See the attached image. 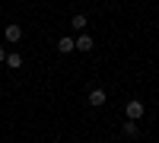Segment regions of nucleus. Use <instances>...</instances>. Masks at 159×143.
<instances>
[{
	"label": "nucleus",
	"mask_w": 159,
	"mask_h": 143,
	"mask_svg": "<svg viewBox=\"0 0 159 143\" xmlns=\"http://www.w3.org/2000/svg\"><path fill=\"white\" fill-rule=\"evenodd\" d=\"M3 38H7L10 45H16V42H22V25H19V22H10L7 29H3Z\"/></svg>",
	"instance_id": "20e7f679"
},
{
	"label": "nucleus",
	"mask_w": 159,
	"mask_h": 143,
	"mask_svg": "<svg viewBox=\"0 0 159 143\" xmlns=\"http://www.w3.org/2000/svg\"><path fill=\"white\" fill-rule=\"evenodd\" d=\"M121 131H124V137H137V134H140V127H137V121H124V124H121Z\"/></svg>",
	"instance_id": "6e6552de"
},
{
	"label": "nucleus",
	"mask_w": 159,
	"mask_h": 143,
	"mask_svg": "<svg viewBox=\"0 0 159 143\" xmlns=\"http://www.w3.org/2000/svg\"><path fill=\"white\" fill-rule=\"evenodd\" d=\"M57 51H61V54H73V51H76V42H73L70 35H64V38H57Z\"/></svg>",
	"instance_id": "39448f33"
},
{
	"label": "nucleus",
	"mask_w": 159,
	"mask_h": 143,
	"mask_svg": "<svg viewBox=\"0 0 159 143\" xmlns=\"http://www.w3.org/2000/svg\"><path fill=\"white\" fill-rule=\"evenodd\" d=\"M86 102H89V108H102L105 102H108V96H105V89H89V96H86Z\"/></svg>",
	"instance_id": "f03ea898"
},
{
	"label": "nucleus",
	"mask_w": 159,
	"mask_h": 143,
	"mask_svg": "<svg viewBox=\"0 0 159 143\" xmlns=\"http://www.w3.org/2000/svg\"><path fill=\"white\" fill-rule=\"evenodd\" d=\"M143 114H147V105H143L140 99H127V105H124V118H127V121H140Z\"/></svg>",
	"instance_id": "f257e3e1"
},
{
	"label": "nucleus",
	"mask_w": 159,
	"mask_h": 143,
	"mask_svg": "<svg viewBox=\"0 0 159 143\" xmlns=\"http://www.w3.org/2000/svg\"><path fill=\"white\" fill-rule=\"evenodd\" d=\"M73 42H76V51H80V54H89V51L96 48V42H92V35H86V32H80V35L73 38Z\"/></svg>",
	"instance_id": "7ed1b4c3"
},
{
	"label": "nucleus",
	"mask_w": 159,
	"mask_h": 143,
	"mask_svg": "<svg viewBox=\"0 0 159 143\" xmlns=\"http://www.w3.org/2000/svg\"><path fill=\"white\" fill-rule=\"evenodd\" d=\"M0 64H7V48H0Z\"/></svg>",
	"instance_id": "1a4fd4ad"
},
{
	"label": "nucleus",
	"mask_w": 159,
	"mask_h": 143,
	"mask_svg": "<svg viewBox=\"0 0 159 143\" xmlns=\"http://www.w3.org/2000/svg\"><path fill=\"white\" fill-rule=\"evenodd\" d=\"M70 25H73V29H76V32H83V29H86V25H89V19L83 16V13H76V16L70 19Z\"/></svg>",
	"instance_id": "0eeeda50"
},
{
	"label": "nucleus",
	"mask_w": 159,
	"mask_h": 143,
	"mask_svg": "<svg viewBox=\"0 0 159 143\" xmlns=\"http://www.w3.org/2000/svg\"><path fill=\"white\" fill-rule=\"evenodd\" d=\"M7 67L10 70H19L22 67V54H19V51H7Z\"/></svg>",
	"instance_id": "423d86ee"
}]
</instances>
